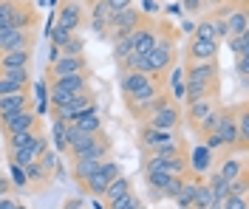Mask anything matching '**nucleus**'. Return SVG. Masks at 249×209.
<instances>
[{"label":"nucleus","mask_w":249,"mask_h":209,"mask_svg":"<svg viewBox=\"0 0 249 209\" xmlns=\"http://www.w3.org/2000/svg\"><path fill=\"white\" fill-rule=\"evenodd\" d=\"M144 60H147V71H150V77H156V80L164 82L167 71L176 65V34H170V37H159L156 46L144 54Z\"/></svg>","instance_id":"nucleus-1"},{"label":"nucleus","mask_w":249,"mask_h":209,"mask_svg":"<svg viewBox=\"0 0 249 209\" xmlns=\"http://www.w3.org/2000/svg\"><path fill=\"white\" fill-rule=\"evenodd\" d=\"M48 85V102H51V108H57L62 102H68V99L79 96V94H88L91 91V77L88 74H74V77H60V80H51L46 82Z\"/></svg>","instance_id":"nucleus-2"},{"label":"nucleus","mask_w":249,"mask_h":209,"mask_svg":"<svg viewBox=\"0 0 249 209\" xmlns=\"http://www.w3.org/2000/svg\"><path fill=\"white\" fill-rule=\"evenodd\" d=\"M88 68H91V63H88L85 54H74V57L60 54V57L46 68V82L60 80V77H74V74H88Z\"/></svg>","instance_id":"nucleus-3"},{"label":"nucleus","mask_w":249,"mask_h":209,"mask_svg":"<svg viewBox=\"0 0 249 209\" xmlns=\"http://www.w3.org/2000/svg\"><path fill=\"white\" fill-rule=\"evenodd\" d=\"M218 108H221V96L193 99V102H184V113H181V119H184L193 130H198V125H201L210 113H215Z\"/></svg>","instance_id":"nucleus-4"},{"label":"nucleus","mask_w":249,"mask_h":209,"mask_svg":"<svg viewBox=\"0 0 249 209\" xmlns=\"http://www.w3.org/2000/svg\"><path fill=\"white\" fill-rule=\"evenodd\" d=\"M144 122L153 125V128H161V130H178L181 122H184V119H181V105L173 102V99H167L161 108H156L153 113H147Z\"/></svg>","instance_id":"nucleus-5"},{"label":"nucleus","mask_w":249,"mask_h":209,"mask_svg":"<svg viewBox=\"0 0 249 209\" xmlns=\"http://www.w3.org/2000/svg\"><path fill=\"white\" fill-rule=\"evenodd\" d=\"M37 32L34 29H6L0 32V54L6 51H34Z\"/></svg>","instance_id":"nucleus-6"},{"label":"nucleus","mask_w":249,"mask_h":209,"mask_svg":"<svg viewBox=\"0 0 249 209\" xmlns=\"http://www.w3.org/2000/svg\"><path fill=\"white\" fill-rule=\"evenodd\" d=\"M184 77H187V82H204V85L221 88V65H218V60L187 63L184 65Z\"/></svg>","instance_id":"nucleus-7"},{"label":"nucleus","mask_w":249,"mask_h":209,"mask_svg":"<svg viewBox=\"0 0 249 209\" xmlns=\"http://www.w3.org/2000/svg\"><path fill=\"white\" fill-rule=\"evenodd\" d=\"M127 37H130V46H133V51L144 57V54L156 46V40H159V26H156L150 17H142L139 26L127 34Z\"/></svg>","instance_id":"nucleus-8"},{"label":"nucleus","mask_w":249,"mask_h":209,"mask_svg":"<svg viewBox=\"0 0 249 209\" xmlns=\"http://www.w3.org/2000/svg\"><path fill=\"white\" fill-rule=\"evenodd\" d=\"M0 128H3V133H23V130H43V122L34 113V108H29V111H17L3 116Z\"/></svg>","instance_id":"nucleus-9"},{"label":"nucleus","mask_w":249,"mask_h":209,"mask_svg":"<svg viewBox=\"0 0 249 209\" xmlns=\"http://www.w3.org/2000/svg\"><path fill=\"white\" fill-rule=\"evenodd\" d=\"M57 26L62 29H68V32L77 34V29L85 23V9H82V0H62L60 6H57Z\"/></svg>","instance_id":"nucleus-10"},{"label":"nucleus","mask_w":249,"mask_h":209,"mask_svg":"<svg viewBox=\"0 0 249 209\" xmlns=\"http://www.w3.org/2000/svg\"><path fill=\"white\" fill-rule=\"evenodd\" d=\"M218 139H221V145L227 153H238V125H235V108H224L221 111V119H218Z\"/></svg>","instance_id":"nucleus-11"},{"label":"nucleus","mask_w":249,"mask_h":209,"mask_svg":"<svg viewBox=\"0 0 249 209\" xmlns=\"http://www.w3.org/2000/svg\"><path fill=\"white\" fill-rule=\"evenodd\" d=\"M93 105H96V96H93L91 91H88V94H79V96H74V99H68V102H62V105H57V108H54V119H62L65 125H71L79 113L88 111V108H93Z\"/></svg>","instance_id":"nucleus-12"},{"label":"nucleus","mask_w":249,"mask_h":209,"mask_svg":"<svg viewBox=\"0 0 249 209\" xmlns=\"http://www.w3.org/2000/svg\"><path fill=\"white\" fill-rule=\"evenodd\" d=\"M173 139H178V130H161V128L147 125V122L139 128V147L144 150V153H150V150H156V147L167 145V142H173Z\"/></svg>","instance_id":"nucleus-13"},{"label":"nucleus","mask_w":249,"mask_h":209,"mask_svg":"<svg viewBox=\"0 0 249 209\" xmlns=\"http://www.w3.org/2000/svg\"><path fill=\"white\" fill-rule=\"evenodd\" d=\"M221 54V43L218 40H190L184 51V60L187 63H207V60H218Z\"/></svg>","instance_id":"nucleus-14"},{"label":"nucleus","mask_w":249,"mask_h":209,"mask_svg":"<svg viewBox=\"0 0 249 209\" xmlns=\"http://www.w3.org/2000/svg\"><path fill=\"white\" fill-rule=\"evenodd\" d=\"M37 23H40L37 9L31 6L29 0H17L12 20H9V29H37Z\"/></svg>","instance_id":"nucleus-15"},{"label":"nucleus","mask_w":249,"mask_h":209,"mask_svg":"<svg viewBox=\"0 0 249 209\" xmlns=\"http://www.w3.org/2000/svg\"><path fill=\"white\" fill-rule=\"evenodd\" d=\"M215 153L213 150H207L204 145H196L190 153H187V161H190V173L193 176H207L213 167H215Z\"/></svg>","instance_id":"nucleus-16"},{"label":"nucleus","mask_w":249,"mask_h":209,"mask_svg":"<svg viewBox=\"0 0 249 209\" xmlns=\"http://www.w3.org/2000/svg\"><path fill=\"white\" fill-rule=\"evenodd\" d=\"M164 91L170 94L173 102H184V88H187V77H184V65H173L170 71H167V77H164Z\"/></svg>","instance_id":"nucleus-17"},{"label":"nucleus","mask_w":249,"mask_h":209,"mask_svg":"<svg viewBox=\"0 0 249 209\" xmlns=\"http://www.w3.org/2000/svg\"><path fill=\"white\" fill-rule=\"evenodd\" d=\"M156 77L150 74H142V71H122V99L133 96L136 91H142L144 85H150Z\"/></svg>","instance_id":"nucleus-18"},{"label":"nucleus","mask_w":249,"mask_h":209,"mask_svg":"<svg viewBox=\"0 0 249 209\" xmlns=\"http://www.w3.org/2000/svg\"><path fill=\"white\" fill-rule=\"evenodd\" d=\"M235 125H238V153L249 150V108L247 102L235 105Z\"/></svg>","instance_id":"nucleus-19"},{"label":"nucleus","mask_w":249,"mask_h":209,"mask_svg":"<svg viewBox=\"0 0 249 209\" xmlns=\"http://www.w3.org/2000/svg\"><path fill=\"white\" fill-rule=\"evenodd\" d=\"M34 108V102H31V94H9V96H0V119L3 116H9V113H17V111H29Z\"/></svg>","instance_id":"nucleus-20"},{"label":"nucleus","mask_w":249,"mask_h":209,"mask_svg":"<svg viewBox=\"0 0 249 209\" xmlns=\"http://www.w3.org/2000/svg\"><path fill=\"white\" fill-rule=\"evenodd\" d=\"M99 161L102 159H74L71 161V176H74V181H77L79 187L99 170Z\"/></svg>","instance_id":"nucleus-21"},{"label":"nucleus","mask_w":249,"mask_h":209,"mask_svg":"<svg viewBox=\"0 0 249 209\" xmlns=\"http://www.w3.org/2000/svg\"><path fill=\"white\" fill-rule=\"evenodd\" d=\"M215 173L224 178V181H232V178H238L241 173H247V161L241 159V156H232V153H230V159H221Z\"/></svg>","instance_id":"nucleus-22"},{"label":"nucleus","mask_w":249,"mask_h":209,"mask_svg":"<svg viewBox=\"0 0 249 209\" xmlns=\"http://www.w3.org/2000/svg\"><path fill=\"white\" fill-rule=\"evenodd\" d=\"M71 125H74V128H79L82 133H99V130H102V116L96 113V105H93V108H88V111L79 113Z\"/></svg>","instance_id":"nucleus-23"},{"label":"nucleus","mask_w":249,"mask_h":209,"mask_svg":"<svg viewBox=\"0 0 249 209\" xmlns=\"http://www.w3.org/2000/svg\"><path fill=\"white\" fill-rule=\"evenodd\" d=\"M198 181H201V176H187V178H184V187H181V193L176 195V204H178V209H190V207H193Z\"/></svg>","instance_id":"nucleus-24"},{"label":"nucleus","mask_w":249,"mask_h":209,"mask_svg":"<svg viewBox=\"0 0 249 209\" xmlns=\"http://www.w3.org/2000/svg\"><path fill=\"white\" fill-rule=\"evenodd\" d=\"M127 193H130V178L119 176V178H113L108 187H105L102 198H105V204H113V201H119V198H122V195H127Z\"/></svg>","instance_id":"nucleus-25"},{"label":"nucleus","mask_w":249,"mask_h":209,"mask_svg":"<svg viewBox=\"0 0 249 209\" xmlns=\"http://www.w3.org/2000/svg\"><path fill=\"white\" fill-rule=\"evenodd\" d=\"M40 130H23V133H6V150H20V147H29L34 142Z\"/></svg>","instance_id":"nucleus-26"},{"label":"nucleus","mask_w":249,"mask_h":209,"mask_svg":"<svg viewBox=\"0 0 249 209\" xmlns=\"http://www.w3.org/2000/svg\"><path fill=\"white\" fill-rule=\"evenodd\" d=\"M173 178H178V176H170V173H164V170H150V173H147V184H150L153 193H164V190L170 187Z\"/></svg>","instance_id":"nucleus-27"},{"label":"nucleus","mask_w":249,"mask_h":209,"mask_svg":"<svg viewBox=\"0 0 249 209\" xmlns=\"http://www.w3.org/2000/svg\"><path fill=\"white\" fill-rule=\"evenodd\" d=\"M207 176H210L207 184H210V190H213V195H215V201H221V198H227V195H230V181H224L215 170H210Z\"/></svg>","instance_id":"nucleus-28"},{"label":"nucleus","mask_w":249,"mask_h":209,"mask_svg":"<svg viewBox=\"0 0 249 209\" xmlns=\"http://www.w3.org/2000/svg\"><path fill=\"white\" fill-rule=\"evenodd\" d=\"M0 77H6V80L20 82V85L31 88V71L29 68H0Z\"/></svg>","instance_id":"nucleus-29"},{"label":"nucleus","mask_w":249,"mask_h":209,"mask_svg":"<svg viewBox=\"0 0 249 209\" xmlns=\"http://www.w3.org/2000/svg\"><path fill=\"white\" fill-rule=\"evenodd\" d=\"M196 207H210V204H215V195L210 190V184L207 181H198V187H196V201H193Z\"/></svg>","instance_id":"nucleus-30"},{"label":"nucleus","mask_w":249,"mask_h":209,"mask_svg":"<svg viewBox=\"0 0 249 209\" xmlns=\"http://www.w3.org/2000/svg\"><path fill=\"white\" fill-rule=\"evenodd\" d=\"M193 37H196V40H215L213 20H210V17H207V20H198V23H196V29H193Z\"/></svg>","instance_id":"nucleus-31"},{"label":"nucleus","mask_w":249,"mask_h":209,"mask_svg":"<svg viewBox=\"0 0 249 209\" xmlns=\"http://www.w3.org/2000/svg\"><path fill=\"white\" fill-rule=\"evenodd\" d=\"M139 207H142V201H139V195L133 193V190H130L127 195H122L119 201L108 204V209H139Z\"/></svg>","instance_id":"nucleus-32"},{"label":"nucleus","mask_w":249,"mask_h":209,"mask_svg":"<svg viewBox=\"0 0 249 209\" xmlns=\"http://www.w3.org/2000/svg\"><path fill=\"white\" fill-rule=\"evenodd\" d=\"M99 173L108 178V181H113V178L122 176V167H119V161L116 159H102L99 161Z\"/></svg>","instance_id":"nucleus-33"},{"label":"nucleus","mask_w":249,"mask_h":209,"mask_svg":"<svg viewBox=\"0 0 249 209\" xmlns=\"http://www.w3.org/2000/svg\"><path fill=\"white\" fill-rule=\"evenodd\" d=\"M230 195H241V198H247L249 195V173H241L238 178L230 181Z\"/></svg>","instance_id":"nucleus-34"},{"label":"nucleus","mask_w":249,"mask_h":209,"mask_svg":"<svg viewBox=\"0 0 249 209\" xmlns=\"http://www.w3.org/2000/svg\"><path fill=\"white\" fill-rule=\"evenodd\" d=\"M224 43H230V51H232L235 57L249 54V34H241V37H227Z\"/></svg>","instance_id":"nucleus-35"},{"label":"nucleus","mask_w":249,"mask_h":209,"mask_svg":"<svg viewBox=\"0 0 249 209\" xmlns=\"http://www.w3.org/2000/svg\"><path fill=\"white\" fill-rule=\"evenodd\" d=\"M133 51V46H130V37H122V40H113V60L116 63H122L124 57Z\"/></svg>","instance_id":"nucleus-36"},{"label":"nucleus","mask_w":249,"mask_h":209,"mask_svg":"<svg viewBox=\"0 0 249 209\" xmlns=\"http://www.w3.org/2000/svg\"><path fill=\"white\" fill-rule=\"evenodd\" d=\"M26 91H31V88L20 85V82L6 80V77H0V96H9V94H26Z\"/></svg>","instance_id":"nucleus-37"},{"label":"nucleus","mask_w":249,"mask_h":209,"mask_svg":"<svg viewBox=\"0 0 249 209\" xmlns=\"http://www.w3.org/2000/svg\"><path fill=\"white\" fill-rule=\"evenodd\" d=\"M60 54H68V57H74V54H85V43H82L77 34H74L65 46H60Z\"/></svg>","instance_id":"nucleus-38"},{"label":"nucleus","mask_w":249,"mask_h":209,"mask_svg":"<svg viewBox=\"0 0 249 209\" xmlns=\"http://www.w3.org/2000/svg\"><path fill=\"white\" fill-rule=\"evenodd\" d=\"M51 128H54V142H57V150L65 153V150H68V147H65V130H68V125H65L62 119H54V125H51Z\"/></svg>","instance_id":"nucleus-39"},{"label":"nucleus","mask_w":249,"mask_h":209,"mask_svg":"<svg viewBox=\"0 0 249 209\" xmlns=\"http://www.w3.org/2000/svg\"><path fill=\"white\" fill-rule=\"evenodd\" d=\"M249 201L247 198H241V195H227V198H221V209H247Z\"/></svg>","instance_id":"nucleus-40"},{"label":"nucleus","mask_w":249,"mask_h":209,"mask_svg":"<svg viewBox=\"0 0 249 209\" xmlns=\"http://www.w3.org/2000/svg\"><path fill=\"white\" fill-rule=\"evenodd\" d=\"M9 181L15 184L17 190H26V187H29V181H26V170L17 167V164H12V178H9Z\"/></svg>","instance_id":"nucleus-41"},{"label":"nucleus","mask_w":249,"mask_h":209,"mask_svg":"<svg viewBox=\"0 0 249 209\" xmlns=\"http://www.w3.org/2000/svg\"><path fill=\"white\" fill-rule=\"evenodd\" d=\"M213 20V29H215V40L221 43V40H227V23H224V17H210Z\"/></svg>","instance_id":"nucleus-42"},{"label":"nucleus","mask_w":249,"mask_h":209,"mask_svg":"<svg viewBox=\"0 0 249 209\" xmlns=\"http://www.w3.org/2000/svg\"><path fill=\"white\" fill-rule=\"evenodd\" d=\"M181 187H184V178H173L170 181V187L161 193V198H176V195L181 193Z\"/></svg>","instance_id":"nucleus-43"},{"label":"nucleus","mask_w":249,"mask_h":209,"mask_svg":"<svg viewBox=\"0 0 249 209\" xmlns=\"http://www.w3.org/2000/svg\"><path fill=\"white\" fill-rule=\"evenodd\" d=\"M181 9H184L187 15H198L204 9V0H181Z\"/></svg>","instance_id":"nucleus-44"},{"label":"nucleus","mask_w":249,"mask_h":209,"mask_svg":"<svg viewBox=\"0 0 249 209\" xmlns=\"http://www.w3.org/2000/svg\"><path fill=\"white\" fill-rule=\"evenodd\" d=\"M108 3V9L116 15V12H124V9H130L133 6V0H105Z\"/></svg>","instance_id":"nucleus-45"},{"label":"nucleus","mask_w":249,"mask_h":209,"mask_svg":"<svg viewBox=\"0 0 249 209\" xmlns=\"http://www.w3.org/2000/svg\"><path fill=\"white\" fill-rule=\"evenodd\" d=\"M235 68H238V74H241V77L247 80V74H249V54H241V57H238V65H235Z\"/></svg>","instance_id":"nucleus-46"},{"label":"nucleus","mask_w":249,"mask_h":209,"mask_svg":"<svg viewBox=\"0 0 249 209\" xmlns=\"http://www.w3.org/2000/svg\"><path fill=\"white\" fill-rule=\"evenodd\" d=\"M12 190H15V184H12L9 178H3V176H0V195H9Z\"/></svg>","instance_id":"nucleus-47"},{"label":"nucleus","mask_w":249,"mask_h":209,"mask_svg":"<svg viewBox=\"0 0 249 209\" xmlns=\"http://www.w3.org/2000/svg\"><path fill=\"white\" fill-rule=\"evenodd\" d=\"M144 12H159V0H144Z\"/></svg>","instance_id":"nucleus-48"},{"label":"nucleus","mask_w":249,"mask_h":209,"mask_svg":"<svg viewBox=\"0 0 249 209\" xmlns=\"http://www.w3.org/2000/svg\"><path fill=\"white\" fill-rule=\"evenodd\" d=\"M221 3H224V0H204V9H207V6H221Z\"/></svg>","instance_id":"nucleus-49"},{"label":"nucleus","mask_w":249,"mask_h":209,"mask_svg":"<svg viewBox=\"0 0 249 209\" xmlns=\"http://www.w3.org/2000/svg\"><path fill=\"white\" fill-rule=\"evenodd\" d=\"M190 209H207V207H196V204H193V207H190Z\"/></svg>","instance_id":"nucleus-50"},{"label":"nucleus","mask_w":249,"mask_h":209,"mask_svg":"<svg viewBox=\"0 0 249 209\" xmlns=\"http://www.w3.org/2000/svg\"><path fill=\"white\" fill-rule=\"evenodd\" d=\"M91 3H99V0H91Z\"/></svg>","instance_id":"nucleus-51"},{"label":"nucleus","mask_w":249,"mask_h":209,"mask_svg":"<svg viewBox=\"0 0 249 209\" xmlns=\"http://www.w3.org/2000/svg\"><path fill=\"white\" fill-rule=\"evenodd\" d=\"M0 176H3V173H0Z\"/></svg>","instance_id":"nucleus-52"},{"label":"nucleus","mask_w":249,"mask_h":209,"mask_svg":"<svg viewBox=\"0 0 249 209\" xmlns=\"http://www.w3.org/2000/svg\"><path fill=\"white\" fill-rule=\"evenodd\" d=\"M139 209H142V207H139Z\"/></svg>","instance_id":"nucleus-53"}]
</instances>
